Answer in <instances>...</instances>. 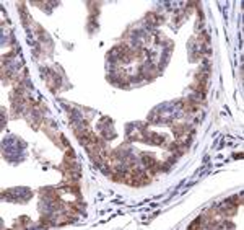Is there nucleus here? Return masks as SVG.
I'll return each instance as SVG.
<instances>
[{
  "mask_svg": "<svg viewBox=\"0 0 244 230\" xmlns=\"http://www.w3.org/2000/svg\"><path fill=\"white\" fill-rule=\"evenodd\" d=\"M218 212L221 214V216L231 217V216H234V214L238 212V206H234L233 202L226 201V202H223V204H221V206L218 207Z\"/></svg>",
  "mask_w": 244,
  "mask_h": 230,
  "instance_id": "obj_1",
  "label": "nucleus"
},
{
  "mask_svg": "<svg viewBox=\"0 0 244 230\" xmlns=\"http://www.w3.org/2000/svg\"><path fill=\"white\" fill-rule=\"evenodd\" d=\"M28 217H21V219H18V222H16V225L15 227H18V229H23V227H26L28 225Z\"/></svg>",
  "mask_w": 244,
  "mask_h": 230,
  "instance_id": "obj_2",
  "label": "nucleus"
},
{
  "mask_svg": "<svg viewBox=\"0 0 244 230\" xmlns=\"http://www.w3.org/2000/svg\"><path fill=\"white\" fill-rule=\"evenodd\" d=\"M230 202H233L234 206H238V207H239V206L243 204V196H234V198L230 199Z\"/></svg>",
  "mask_w": 244,
  "mask_h": 230,
  "instance_id": "obj_3",
  "label": "nucleus"
}]
</instances>
